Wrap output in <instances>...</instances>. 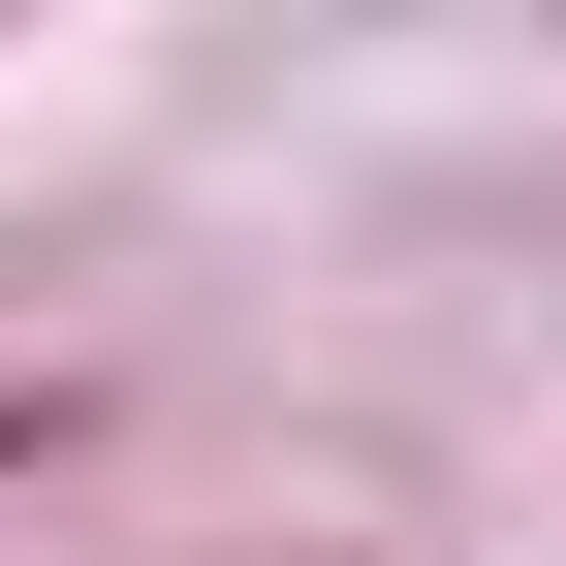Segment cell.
I'll list each match as a JSON object with an SVG mask.
<instances>
[{"mask_svg":"<svg viewBox=\"0 0 566 566\" xmlns=\"http://www.w3.org/2000/svg\"><path fill=\"white\" fill-rule=\"evenodd\" d=\"M32 441H63V409H0V472H32Z\"/></svg>","mask_w":566,"mask_h":566,"instance_id":"obj_1","label":"cell"}]
</instances>
